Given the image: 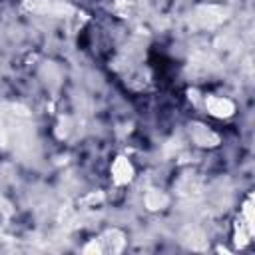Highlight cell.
<instances>
[{
    "label": "cell",
    "mask_w": 255,
    "mask_h": 255,
    "mask_svg": "<svg viewBox=\"0 0 255 255\" xmlns=\"http://www.w3.org/2000/svg\"><path fill=\"white\" fill-rule=\"evenodd\" d=\"M112 173H114V181L116 183H126V181L131 179L133 169H131V163L126 157H118L114 161V165H112Z\"/></svg>",
    "instance_id": "6da1fadb"
}]
</instances>
